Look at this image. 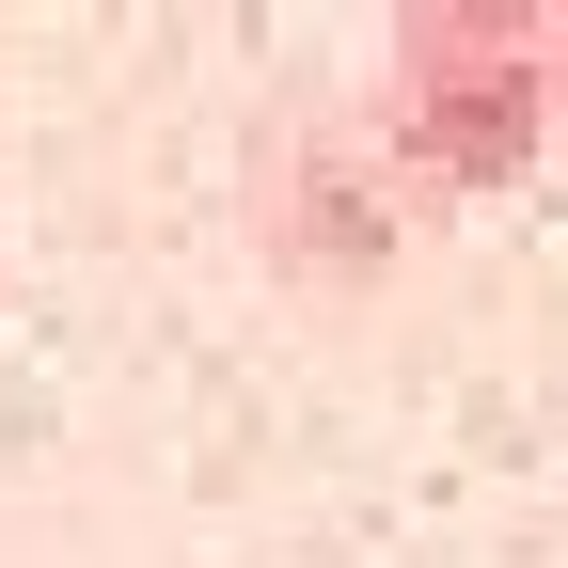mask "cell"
I'll return each instance as SVG.
<instances>
[{"label":"cell","mask_w":568,"mask_h":568,"mask_svg":"<svg viewBox=\"0 0 568 568\" xmlns=\"http://www.w3.org/2000/svg\"><path fill=\"white\" fill-rule=\"evenodd\" d=\"M552 142V48L506 0H443V17H395L379 48V159L410 190H506Z\"/></svg>","instance_id":"6da1fadb"},{"label":"cell","mask_w":568,"mask_h":568,"mask_svg":"<svg viewBox=\"0 0 568 568\" xmlns=\"http://www.w3.org/2000/svg\"><path fill=\"white\" fill-rule=\"evenodd\" d=\"M253 222H268V253L301 268V284H364L379 237H395V205H379V159H364V142H332V126L284 111L253 142Z\"/></svg>","instance_id":"7a4b0ae2"},{"label":"cell","mask_w":568,"mask_h":568,"mask_svg":"<svg viewBox=\"0 0 568 568\" xmlns=\"http://www.w3.org/2000/svg\"><path fill=\"white\" fill-rule=\"evenodd\" d=\"M537 48H552V95H568V17H552V32H537Z\"/></svg>","instance_id":"3957f363"}]
</instances>
